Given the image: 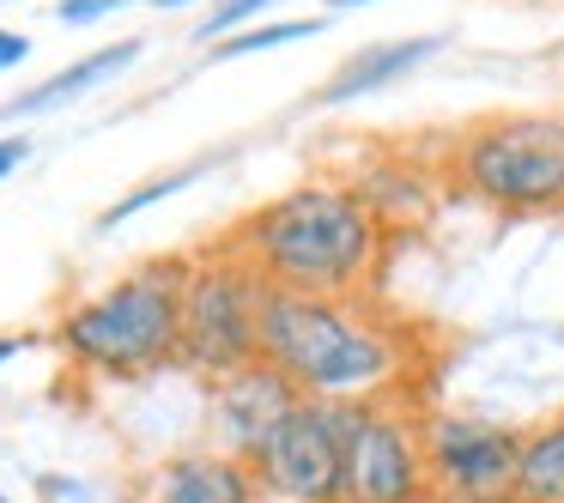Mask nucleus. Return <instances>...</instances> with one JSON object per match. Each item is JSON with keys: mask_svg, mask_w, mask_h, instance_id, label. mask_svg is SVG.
<instances>
[{"mask_svg": "<svg viewBox=\"0 0 564 503\" xmlns=\"http://www.w3.org/2000/svg\"><path fill=\"white\" fill-rule=\"evenodd\" d=\"M0 7H7V0H0Z\"/></svg>", "mask_w": 564, "mask_h": 503, "instance_id": "nucleus-25", "label": "nucleus"}, {"mask_svg": "<svg viewBox=\"0 0 564 503\" xmlns=\"http://www.w3.org/2000/svg\"><path fill=\"white\" fill-rule=\"evenodd\" d=\"M413 394L346 406V503H437L425 473Z\"/></svg>", "mask_w": 564, "mask_h": 503, "instance_id": "nucleus-6", "label": "nucleus"}, {"mask_svg": "<svg viewBox=\"0 0 564 503\" xmlns=\"http://www.w3.org/2000/svg\"><path fill=\"white\" fill-rule=\"evenodd\" d=\"M261 297L268 280L231 243H207L188 255L183 285V358L176 364L200 382H219L261 358Z\"/></svg>", "mask_w": 564, "mask_h": 503, "instance_id": "nucleus-5", "label": "nucleus"}, {"mask_svg": "<svg viewBox=\"0 0 564 503\" xmlns=\"http://www.w3.org/2000/svg\"><path fill=\"white\" fill-rule=\"evenodd\" d=\"M140 503H261V479L237 455L183 449L140 479Z\"/></svg>", "mask_w": 564, "mask_h": 503, "instance_id": "nucleus-11", "label": "nucleus"}, {"mask_svg": "<svg viewBox=\"0 0 564 503\" xmlns=\"http://www.w3.org/2000/svg\"><path fill=\"white\" fill-rule=\"evenodd\" d=\"M328 31V13H310V19H268V25H249L237 37L213 43L200 62H243V55H261V50H285V43H304V37H322Z\"/></svg>", "mask_w": 564, "mask_h": 503, "instance_id": "nucleus-16", "label": "nucleus"}, {"mask_svg": "<svg viewBox=\"0 0 564 503\" xmlns=\"http://www.w3.org/2000/svg\"><path fill=\"white\" fill-rule=\"evenodd\" d=\"M134 7H159V13H176V7H200V0H134Z\"/></svg>", "mask_w": 564, "mask_h": 503, "instance_id": "nucleus-22", "label": "nucleus"}, {"mask_svg": "<svg viewBox=\"0 0 564 503\" xmlns=\"http://www.w3.org/2000/svg\"><path fill=\"white\" fill-rule=\"evenodd\" d=\"M516 503H564V413L534 425V430H522Z\"/></svg>", "mask_w": 564, "mask_h": 503, "instance_id": "nucleus-14", "label": "nucleus"}, {"mask_svg": "<svg viewBox=\"0 0 564 503\" xmlns=\"http://www.w3.org/2000/svg\"><path fill=\"white\" fill-rule=\"evenodd\" d=\"M297 401H304V394H297L273 364H261V358L243 370H231V376H219V382H207V437H213L207 449L256 461L261 442L285 425V413H292Z\"/></svg>", "mask_w": 564, "mask_h": 503, "instance_id": "nucleus-9", "label": "nucleus"}, {"mask_svg": "<svg viewBox=\"0 0 564 503\" xmlns=\"http://www.w3.org/2000/svg\"><path fill=\"white\" fill-rule=\"evenodd\" d=\"M352 188L365 195V207L382 219V231H394V225H419L431 207H437V183H431L419 164H406V158H370L365 171L352 176Z\"/></svg>", "mask_w": 564, "mask_h": 503, "instance_id": "nucleus-13", "label": "nucleus"}, {"mask_svg": "<svg viewBox=\"0 0 564 503\" xmlns=\"http://www.w3.org/2000/svg\"><path fill=\"white\" fill-rule=\"evenodd\" d=\"M25 346H31V333H0V370L13 364V358L25 352Z\"/></svg>", "mask_w": 564, "mask_h": 503, "instance_id": "nucleus-21", "label": "nucleus"}, {"mask_svg": "<svg viewBox=\"0 0 564 503\" xmlns=\"http://www.w3.org/2000/svg\"><path fill=\"white\" fill-rule=\"evenodd\" d=\"M25 62H31V37L25 31H0V74H13Z\"/></svg>", "mask_w": 564, "mask_h": 503, "instance_id": "nucleus-19", "label": "nucleus"}, {"mask_svg": "<svg viewBox=\"0 0 564 503\" xmlns=\"http://www.w3.org/2000/svg\"><path fill=\"white\" fill-rule=\"evenodd\" d=\"M122 7H134V0H55V19L62 25H98V19L122 13Z\"/></svg>", "mask_w": 564, "mask_h": 503, "instance_id": "nucleus-18", "label": "nucleus"}, {"mask_svg": "<svg viewBox=\"0 0 564 503\" xmlns=\"http://www.w3.org/2000/svg\"><path fill=\"white\" fill-rule=\"evenodd\" d=\"M443 176L503 219L564 207V110H498L467 122L443 152Z\"/></svg>", "mask_w": 564, "mask_h": 503, "instance_id": "nucleus-4", "label": "nucleus"}, {"mask_svg": "<svg viewBox=\"0 0 564 503\" xmlns=\"http://www.w3.org/2000/svg\"><path fill=\"white\" fill-rule=\"evenodd\" d=\"M273 0H213L207 13H200V25H195V37L188 43H225V37H237V31H249V25H261V13H268Z\"/></svg>", "mask_w": 564, "mask_h": 503, "instance_id": "nucleus-17", "label": "nucleus"}, {"mask_svg": "<svg viewBox=\"0 0 564 503\" xmlns=\"http://www.w3.org/2000/svg\"><path fill=\"white\" fill-rule=\"evenodd\" d=\"M261 364H273L304 401H406L419 370V340L370 292L352 297H261Z\"/></svg>", "mask_w": 564, "mask_h": 503, "instance_id": "nucleus-1", "label": "nucleus"}, {"mask_svg": "<svg viewBox=\"0 0 564 503\" xmlns=\"http://www.w3.org/2000/svg\"><path fill=\"white\" fill-rule=\"evenodd\" d=\"M183 285L188 255H147L122 280L62 304L50 340L98 382H147L183 358Z\"/></svg>", "mask_w": 564, "mask_h": 503, "instance_id": "nucleus-3", "label": "nucleus"}, {"mask_svg": "<svg viewBox=\"0 0 564 503\" xmlns=\"http://www.w3.org/2000/svg\"><path fill=\"white\" fill-rule=\"evenodd\" d=\"M249 467L273 503H346V406L297 401Z\"/></svg>", "mask_w": 564, "mask_h": 503, "instance_id": "nucleus-8", "label": "nucleus"}, {"mask_svg": "<svg viewBox=\"0 0 564 503\" xmlns=\"http://www.w3.org/2000/svg\"><path fill=\"white\" fill-rule=\"evenodd\" d=\"M213 164H225V152H207V158H188L183 171H164V176H147V183H140V188H128V195H116L110 207L98 212V225H91V231H98V237H110L116 225L140 219V212H147V207H159V200H171V195H183V188H195L200 176L213 171Z\"/></svg>", "mask_w": 564, "mask_h": 503, "instance_id": "nucleus-15", "label": "nucleus"}, {"mask_svg": "<svg viewBox=\"0 0 564 503\" xmlns=\"http://www.w3.org/2000/svg\"><path fill=\"white\" fill-rule=\"evenodd\" d=\"M19 164H31V140L25 134H0V183H7Z\"/></svg>", "mask_w": 564, "mask_h": 503, "instance_id": "nucleus-20", "label": "nucleus"}, {"mask_svg": "<svg viewBox=\"0 0 564 503\" xmlns=\"http://www.w3.org/2000/svg\"><path fill=\"white\" fill-rule=\"evenodd\" d=\"M140 55H147V37L104 43V50L79 55L74 67L50 74L43 86H31V91H19V98H7V103H0V122H31V116H55V110H67L74 98H86V91H98V86H110V79H122L128 67L140 62Z\"/></svg>", "mask_w": 564, "mask_h": 503, "instance_id": "nucleus-12", "label": "nucleus"}, {"mask_svg": "<svg viewBox=\"0 0 564 503\" xmlns=\"http://www.w3.org/2000/svg\"><path fill=\"white\" fill-rule=\"evenodd\" d=\"M425 473L437 503H516V467H522V430L474 413H425Z\"/></svg>", "mask_w": 564, "mask_h": 503, "instance_id": "nucleus-7", "label": "nucleus"}, {"mask_svg": "<svg viewBox=\"0 0 564 503\" xmlns=\"http://www.w3.org/2000/svg\"><path fill=\"white\" fill-rule=\"evenodd\" d=\"M443 43H449V37H437V31H425V37H382V43H365V50L346 55V62L334 67V74L322 79L316 91H310L304 110L316 116V110H346V103H358V98H377V91L401 86L406 74H419L425 62H437Z\"/></svg>", "mask_w": 564, "mask_h": 503, "instance_id": "nucleus-10", "label": "nucleus"}, {"mask_svg": "<svg viewBox=\"0 0 564 503\" xmlns=\"http://www.w3.org/2000/svg\"><path fill=\"white\" fill-rule=\"evenodd\" d=\"M225 243L273 285L297 297H352L370 292L382 267V219L365 207L352 176H304L285 195L249 207Z\"/></svg>", "mask_w": 564, "mask_h": 503, "instance_id": "nucleus-2", "label": "nucleus"}, {"mask_svg": "<svg viewBox=\"0 0 564 503\" xmlns=\"http://www.w3.org/2000/svg\"><path fill=\"white\" fill-rule=\"evenodd\" d=\"M0 503H13V497H0Z\"/></svg>", "mask_w": 564, "mask_h": 503, "instance_id": "nucleus-24", "label": "nucleus"}, {"mask_svg": "<svg viewBox=\"0 0 564 503\" xmlns=\"http://www.w3.org/2000/svg\"><path fill=\"white\" fill-rule=\"evenodd\" d=\"M322 7H334V13H346V7H377V0H322Z\"/></svg>", "mask_w": 564, "mask_h": 503, "instance_id": "nucleus-23", "label": "nucleus"}]
</instances>
